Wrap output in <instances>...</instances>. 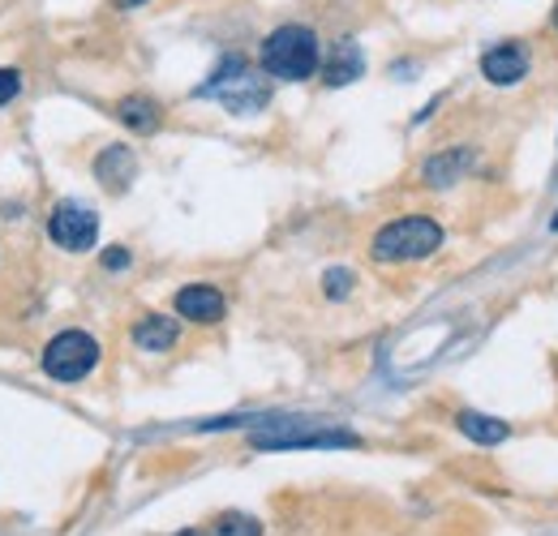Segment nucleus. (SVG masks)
<instances>
[{
  "mask_svg": "<svg viewBox=\"0 0 558 536\" xmlns=\"http://www.w3.org/2000/svg\"><path fill=\"white\" fill-rule=\"evenodd\" d=\"M318 65H323V48L310 26L288 22L263 39V69L279 82H305L318 73Z\"/></svg>",
  "mask_w": 558,
  "mask_h": 536,
  "instance_id": "nucleus-1",
  "label": "nucleus"
},
{
  "mask_svg": "<svg viewBox=\"0 0 558 536\" xmlns=\"http://www.w3.org/2000/svg\"><path fill=\"white\" fill-rule=\"evenodd\" d=\"M438 245H442V228L434 219L404 215V219L378 228L369 254H374V263H417V258H429Z\"/></svg>",
  "mask_w": 558,
  "mask_h": 536,
  "instance_id": "nucleus-2",
  "label": "nucleus"
},
{
  "mask_svg": "<svg viewBox=\"0 0 558 536\" xmlns=\"http://www.w3.org/2000/svg\"><path fill=\"white\" fill-rule=\"evenodd\" d=\"M99 365V343L86 331H61L44 348V374L57 382H82Z\"/></svg>",
  "mask_w": 558,
  "mask_h": 536,
  "instance_id": "nucleus-3",
  "label": "nucleus"
},
{
  "mask_svg": "<svg viewBox=\"0 0 558 536\" xmlns=\"http://www.w3.org/2000/svg\"><path fill=\"white\" fill-rule=\"evenodd\" d=\"M203 90H207V95H219L228 108H258V103L267 99V90L254 82V73H250V65H245L241 57L219 61L215 77H210Z\"/></svg>",
  "mask_w": 558,
  "mask_h": 536,
  "instance_id": "nucleus-4",
  "label": "nucleus"
},
{
  "mask_svg": "<svg viewBox=\"0 0 558 536\" xmlns=\"http://www.w3.org/2000/svg\"><path fill=\"white\" fill-rule=\"evenodd\" d=\"M48 236H52L61 249L82 254V249H90V245L99 241V215L86 210V206H77V202H65V206L52 210V219H48Z\"/></svg>",
  "mask_w": 558,
  "mask_h": 536,
  "instance_id": "nucleus-5",
  "label": "nucleus"
},
{
  "mask_svg": "<svg viewBox=\"0 0 558 536\" xmlns=\"http://www.w3.org/2000/svg\"><path fill=\"white\" fill-rule=\"evenodd\" d=\"M258 451H301V447H356L352 434H310V429H292L279 421V429L254 434Z\"/></svg>",
  "mask_w": 558,
  "mask_h": 536,
  "instance_id": "nucleus-6",
  "label": "nucleus"
},
{
  "mask_svg": "<svg viewBox=\"0 0 558 536\" xmlns=\"http://www.w3.org/2000/svg\"><path fill=\"white\" fill-rule=\"evenodd\" d=\"M529 69H533V61H529V48L524 44H498V48H489L486 57H482V73H486V82H494V86H515V82H524L529 77Z\"/></svg>",
  "mask_w": 558,
  "mask_h": 536,
  "instance_id": "nucleus-7",
  "label": "nucleus"
},
{
  "mask_svg": "<svg viewBox=\"0 0 558 536\" xmlns=\"http://www.w3.org/2000/svg\"><path fill=\"white\" fill-rule=\"evenodd\" d=\"M172 309H177L185 322H203V327H207V322H219V318H223L228 301H223V292L210 288V283H190V288L177 292Z\"/></svg>",
  "mask_w": 558,
  "mask_h": 536,
  "instance_id": "nucleus-8",
  "label": "nucleus"
},
{
  "mask_svg": "<svg viewBox=\"0 0 558 536\" xmlns=\"http://www.w3.org/2000/svg\"><path fill=\"white\" fill-rule=\"evenodd\" d=\"M134 168H138V159H134L130 146H108V150L95 159V176H99V185L112 190V194H121V190L134 181Z\"/></svg>",
  "mask_w": 558,
  "mask_h": 536,
  "instance_id": "nucleus-9",
  "label": "nucleus"
},
{
  "mask_svg": "<svg viewBox=\"0 0 558 536\" xmlns=\"http://www.w3.org/2000/svg\"><path fill=\"white\" fill-rule=\"evenodd\" d=\"M469 168H473V150H442V155L425 159L421 181H425L429 190H447V185H456Z\"/></svg>",
  "mask_w": 558,
  "mask_h": 536,
  "instance_id": "nucleus-10",
  "label": "nucleus"
},
{
  "mask_svg": "<svg viewBox=\"0 0 558 536\" xmlns=\"http://www.w3.org/2000/svg\"><path fill=\"white\" fill-rule=\"evenodd\" d=\"M456 425H460V434H464L473 447H498V442L511 438V425H507V421H494L486 412H460Z\"/></svg>",
  "mask_w": 558,
  "mask_h": 536,
  "instance_id": "nucleus-11",
  "label": "nucleus"
},
{
  "mask_svg": "<svg viewBox=\"0 0 558 536\" xmlns=\"http://www.w3.org/2000/svg\"><path fill=\"white\" fill-rule=\"evenodd\" d=\"M177 322L172 318H163V314H150V318H142L138 327H134V343H138L142 352H168L172 343H177Z\"/></svg>",
  "mask_w": 558,
  "mask_h": 536,
  "instance_id": "nucleus-12",
  "label": "nucleus"
},
{
  "mask_svg": "<svg viewBox=\"0 0 558 536\" xmlns=\"http://www.w3.org/2000/svg\"><path fill=\"white\" fill-rule=\"evenodd\" d=\"M356 77H361V52H356L352 44H340V48L331 52L327 69H323V82H327V86H349Z\"/></svg>",
  "mask_w": 558,
  "mask_h": 536,
  "instance_id": "nucleus-13",
  "label": "nucleus"
},
{
  "mask_svg": "<svg viewBox=\"0 0 558 536\" xmlns=\"http://www.w3.org/2000/svg\"><path fill=\"white\" fill-rule=\"evenodd\" d=\"M117 117H121L134 134H150V130H159V108H155L150 99H142V95L121 99V103H117Z\"/></svg>",
  "mask_w": 558,
  "mask_h": 536,
  "instance_id": "nucleus-14",
  "label": "nucleus"
},
{
  "mask_svg": "<svg viewBox=\"0 0 558 536\" xmlns=\"http://www.w3.org/2000/svg\"><path fill=\"white\" fill-rule=\"evenodd\" d=\"M215 536H263V524L254 520V515H219V524H215Z\"/></svg>",
  "mask_w": 558,
  "mask_h": 536,
  "instance_id": "nucleus-15",
  "label": "nucleus"
},
{
  "mask_svg": "<svg viewBox=\"0 0 558 536\" xmlns=\"http://www.w3.org/2000/svg\"><path fill=\"white\" fill-rule=\"evenodd\" d=\"M323 292L331 296V301H344L352 292V270H327V279H323Z\"/></svg>",
  "mask_w": 558,
  "mask_h": 536,
  "instance_id": "nucleus-16",
  "label": "nucleus"
},
{
  "mask_svg": "<svg viewBox=\"0 0 558 536\" xmlns=\"http://www.w3.org/2000/svg\"><path fill=\"white\" fill-rule=\"evenodd\" d=\"M17 90H22V77H17V69L0 65V103H13V99H17Z\"/></svg>",
  "mask_w": 558,
  "mask_h": 536,
  "instance_id": "nucleus-17",
  "label": "nucleus"
},
{
  "mask_svg": "<svg viewBox=\"0 0 558 536\" xmlns=\"http://www.w3.org/2000/svg\"><path fill=\"white\" fill-rule=\"evenodd\" d=\"M104 267H108V270L130 267V254H125V249H108V254H104Z\"/></svg>",
  "mask_w": 558,
  "mask_h": 536,
  "instance_id": "nucleus-18",
  "label": "nucleus"
},
{
  "mask_svg": "<svg viewBox=\"0 0 558 536\" xmlns=\"http://www.w3.org/2000/svg\"><path fill=\"white\" fill-rule=\"evenodd\" d=\"M117 9H138V4H146V0H112Z\"/></svg>",
  "mask_w": 558,
  "mask_h": 536,
  "instance_id": "nucleus-19",
  "label": "nucleus"
},
{
  "mask_svg": "<svg viewBox=\"0 0 558 536\" xmlns=\"http://www.w3.org/2000/svg\"><path fill=\"white\" fill-rule=\"evenodd\" d=\"M177 536H207V533H198V528H185V533H177Z\"/></svg>",
  "mask_w": 558,
  "mask_h": 536,
  "instance_id": "nucleus-20",
  "label": "nucleus"
},
{
  "mask_svg": "<svg viewBox=\"0 0 558 536\" xmlns=\"http://www.w3.org/2000/svg\"><path fill=\"white\" fill-rule=\"evenodd\" d=\"M550 228H555V232H558V215H555V219H550Z\"/></svg>",
  "mask_w": 558,
  "mask_h": 536,
  "instance_id": "nucleus-21",
  "label": "nucleus"
},
{
  "mask_svg": "<svg viewBox=\"0 0 558 536\" xmlns=\"http://www.w3.org/2000/svg\"><path fill=\"white\" fill-rule=\"evenodd\" d=\"M555 31H558V4H555Z\"/></svg>",
  "mask_w": 558,
  "mask_h": 536,
  "instance_id": "nucleus-22",
  "label": "nucleus"
}]
</instances>
